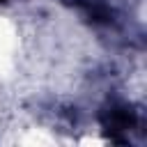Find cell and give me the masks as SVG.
Masks as SVG:
<instances>
[{
    "instance_id": "obj_1",
    "label": "cell",
    "mask_w": 147,
    "mask_h": 147,
    "mask_svg": "<svg viewBox=\"0 0 147 147\" xmlns=\"http://www.w3.org/2000/svg\"><path fill=\"white\" fill-rule=\"evenodd\" d=\"M106 126L113 129V131H131L136 126V115L131 108L126 106H115L108 110V119H106Z\"/></svg>"
}]
</instances>
